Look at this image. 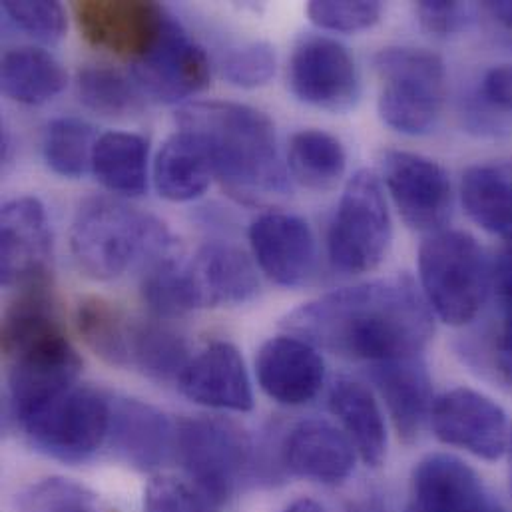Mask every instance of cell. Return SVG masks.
<instances>
[{
    "mask_svg": "<svg viewBox=\"0 0 512 512\" xmlns=\"http://www.w3.org/2000/svg\"><path fill=\"white\" fill-rule=\"evenodd\" d=\"M289 172L303 188L325 192L339 184L347 168L343 144L323 130H301L291 136Z\"/></svg>",
    "mask_w": 512,
    "mask_h": 512,
    "instance_id": "28",
    "label": "cell"
},
{
    "mask_svg": "<svg viewBox=\"0 0 512 512\" xmlns=\"http://www.w3.org/2000/svg\"><path fill=\"white\" fill-rule=\"evenodd\" d=\"M369 379L387 405L401 441L413 443L431 417V375L421 355L371 365Z\"/></svg>",
    "mask_w": 512,
    "mask_h": 512,
    "instance_id": "22",
    "label": "cell"
},
{
    "mask_svg": "<svg viewBox=\"0 0 512 512\" xmlns=\"http://www.w3.org/2000/svg\"><path fill=\"white\" fill-rule=\"evenodd\" d=\"M106 445L120 463L152 473L176 453V423L160 409L130 397H110Z\"/></svg>",
    "mask_w": 512,
    "mask_h": 512,
    "instance_id": "15",
    "label": "cell"
},
{
    "mask_svg": "<svg viewBox=\"0 0 512 512\" xmlns=\"http://www.w3.org/2000/svg\"><path fill=\"white\" fill-rule=\"evenodd\" d=\"M0 347L8 363V411L18 425L76 385L82 359L58 321L52 279L16 289L2 317Z\"/></svg>",
    "mask_w": 512,
    "mask_h": 512,
    "instance_id": "2",
    "label": "cell"
},
{
    "mask_svg": "<svg viewBox=\"0 0 512 512\" xmlns=\"http://www.w3.org/2000/svg\"><path fill=\"white\" fill-rule=\"evenodd\" d=\"M150 144L134 132H106L96 140L92 174L112 194L138 198L148 190Z\"/></svg>",
    "mask_w": 512,
    "mask_h": 512,
    "instance_id": "26",
    "label": "cell"
},
{
    "mask_svg": "<svg viewBox=\"0 0 512 512\" xmlns=\"http://www.w3.org/2000/svg\"><path fill=\"white\" fill-rule=\"evenodd\" d=\"M206 505H228L240 487L259 475L252 437L236 423L218 417L176 421V453Z\"/></svg>",
    "mask_w": 512,
    "mask_h": 512,
    "instance_id": "5",
    "label": "cell"
},
{
    "mask_svg": "<svg viewBox=\"0 0 512 512\" xmlns=\"http://www.w3.org/2000/svg\"><path fill=\"white\" fill-rule=\"evenodd\" d=\"M186 339L156 321L134 323L130 345V367L156 383H176L190 363Z\"/></svg>",
    "mask_w": 512,
    "mask_h": 512,
    "instance_id": "29",
    "label": "cell"
},
{
    "mask_svg": "<svg viewBox=\"0 0 512 512\" xmlns=\"http://www.w3.org/2000/svg\"><path fill=\"white\" fill-rule=\"evenodd\" d=\"M477 512H505L503 511V509H501V507H499V505H495V503H493V501H489V503H487V505H485V507H483V509H479V511Z\"/></svg>",
    "mask_w": 512,
    "mask_h": 512,
    "instance_id": "46",
    "label": "cell"
},
{
    "mask_svg": "<svg viewBox=\"0 0 512 512\" xmlns=\"http://www.w3.org/2000/svg\"><path fill=\"white\" fill-rule=\"evenodd\" d=\"M130 68L144 96L158 104H178L202 92L212 78L208 54L172 16Z\"/></svg>",
    "mask_w": 512,
    "mask_h": 512,
    "instance_id": "10",
    "label": "cell"
},
{
    "mask_svg": "<svg viewBox=\"0 0 512 512\" xmlns=\"http://www.w3.org/2000/svg\"><path fill=\"white\" fill-rule=\"evenodd\" d=\"M419 279L427 305L447 325H467L491 291V263L465 232H437L419 250Z\"/></svg>",
    "mask_w": 512,
    "mask_h": 512,
    "instance_id": "6",
    "label": "cell"
},
{
    "mask_svg": "<svg viewBox=\"0 0 512 512\" xmlns=\"http://www.w3.org/2000/svg\"><path fill=\"white\" fill-rule=\"evenodd\" d=\"M355 453L349 437L323 419H305L293 425L277 449L287 475L327 487H337L351 477Z\"/></svg>",
    "mask_w": 512,
    "mask_h": 512,
    "instance_id": "17",
    "label": "cell"
},
{
    "mask_svg": "<svg viewBox=\"0 0 512 512\" xmlns=\"http://www.w3.org/2000/svg\"><path fill=\"white\" fill-rule=\"evenodd\" d=\"M178 387L190 401L246 413L254 409V391L242 353L228 341H216L190 359Z\"/></svg>",
    "mask_w": 512,
    "mask_h": 512,
    "instance_id": "21",
    "label": "cell"
},
{
    "mask_svg": "<svg viewBox=\"0 0 512 512\" xmlns=\"http://www.w3.org/2000/svg\"><path fill=\"white\" fill-rule=\"evenodd\" d=\"M411 487V505L419 512H477L491 501L475 469L447 453L421 459Z\"/></svg>",
    "mask_w": 512,
    "mask_h": 512,
    "instance_id": "23",
    "label": "cell"
},
{
    "mask_svg": "<svg viewBox=\"0 0 512 512\" xmlns=\"http://www.w3.org/2000/svg\"><path fill=\"white\" fill-rule=\"evenodd\" d=\"M329 409L361 461L369 467H381L387 457V427L373 393L365 385L341 377L331 385Z\"/></svg>",
    "mask_w": 512,
    "mask_h": 512,
    "instance_id": "25",
    "label": "cell"
},
{
    "mask_svg": "<svg viewBox=\"0 0 512 512\" xmlns=\"http://www.w3.org/2000/svg\"><path fill=\"white\" fill-rule=\"evenodd\" d=\"M178 126L206 144L216 178L238 202L261 206L287 194L275 126L257 108L222 100L192 102L178 112Z\"/></svg>",
    "mask_w": 512,
    "mask_h": 512,
    "instance_id": "3",
    "label": "cell"
},
{
    "mask_svg": "<svg viewBox=\"0 0 512 512\" xmlns=\"http://www.w3.org/2000/svg\"><path fill=\"white\" fill-rule=\"evenodd\" d=\"M20 512H106L82 485L52 477L32 485L18 501Z\"/></svg>",
    "mask_w": 512,
    "mask_h": 512,
    "instance_id": "34",
    "label": "cell"
},
{
    "mask_svg": "<svg viewBox=\"0 0 512 512\" xmlns=\"http://www.w3.org/2000/svg\"><path fill=\"white\" fill-rule=\"evenodd\" d=\"M381 172L403 222L417 232H441L453 206L447 170L425 156L387 150L381 156Z\"/></svg>",
    "mask_w": 512,
    "mask_h": 512,
    "instance_id": "12",
    "label": "cell"
},
{
    "mask_svg": "<svg viewBox=\"0 0 512 512\" xmlns=\"http://www.w3.org/2000/svg\"><path fill=\"white\" fill-rule=\"evenodd\" d=\"M381 120L407 136L427 134L443 108L447 70L439 54L415 46H389L375 54Z\"/></svg>",
    "mask_w": 512,
    "mask_h": 512,
    "instance_id": "7",
    "label": "cell"
},
{
    "mask_svg": "<svg viewBox=\"0 0 512 512\" xmlns=\"http://www.w3.org/2000/svg\"><path fill=\"white\" fill-rule=\"evenodd\" d=\"M204 505L196 491L170 477L152 479L144 491V512H204Z\"/></svg>",
    "mask_w": 512,
    "mask_h": 512,
    "instance_id": "38",
    "label": "cell"
},
{
    "mask_svg": "<svg viewBox=\"0 0 512 512\" xmlns=\"http://www.w3.org/2000/svg\"><path fill=\"white\" fill-rule=\"evenodd\" d=\"M383 4L377 0H315L307 4L313 24L331 32H359L381 20Z\"/></svg>",
    "mask_w": 512,
    "mask_h": 512,
    "instance_id": "36",
    "label": "cell"
},
{
    "mask_svg": "<svg viewBox=\"0 0 512 512\" xmlns=\"http://www.w3.org/2000/svg\"><path fill=\"white\" fill-rule=\"evenodd\" d=\"M351 512H387L385 507L377 499H369L363 503H357L351 507Z\"/></svg>",
    "mask_w": 512,
    "mask_h": 512,
    "instance_id": "45",
    "label": "cell"
},
{
    "mask_svg": "<svg viewBox=\"0 0 512 512\" xmlns=\"http://www.w3.org/2000/svg\"><path fill=\"white\" fill-rule=\"evenodd\" d=\"M283 327L317 349L371 365L421 355L435 331L409 275L327 293L293 309Z\"/></svg>",
    "mask_w": 512,
    "mask_h": 512,
    "instance_id": "1",
    "label": "cell"
},
{
    "mask_svg": "<svg viewBox=\"0 0 512 512\" xmlns=\"http://www.w3.org/2000/svg\"><path fill=\"white\" fill-rule=\"evenodd\" d=\"M475 16V8L463 2L447 0H423L417 4V18L421 26L435 36H449L469 26Z\"/></svg>",
    "mask_w": 512,
    "mask_h": 512,
    "instance_id": "39",
    "label": "cell"
},
{
    "mask_svg": "<svg viewBox=\"0 0 512 512\" xmlns=\"http://www.w3.org/2000/svg\"><path fill=\"white\" fill-rule=\"evenodd\" d=\"M429 421L441 443L483 461H499L509 449L507 413L479 391L459 387L443 393L433 401Z\"/></svg>",
    "mask_w": 512,
    "mask_h": 512,
    "instance_id": "13",
    "label": "cell"
},
{
    "mask_svg": "<svg viewBox=\"0 0 512 512\" xmlns=\"http://www.w3.org/2000/svg\"><path fill=\"white\" fill-rule=\"evenodd\" d=\"M80 102L104 118H130L146 108V96L132 74L108 64H88L76 76Z\"/></svg>",
    "mask_w": 512,
    "mask_h": 512,
    "instance_id": "30",
    "label": "cell"
},
{
    "mask_svg": "<svg viewBox=\"0 0 512 512\" xmlns=\"http://www.w3.org/2000/svg\"><path fill=\"white\" fill-rule=\"evenodd\" d=\"M393 238L383 186L373 170H359L345 186L327 234L331 265L349 275L381 265Z\"/></svg>",
    "mask_w": 512,
    "mask_h": 512,
    "instance_id": "9",
    "label": "cell"
},
{
    "mask_svg": "<svg viewBox=\"0 0 512 512\" xmlns=\"http://www.w3.org/2000/svg\"><path fill=\"white\" fill-rule=\"evenodd\" d=\"M70 252L86 277L110 281L132 267L144 271L180 250L158 218L120 200L90 198L72 220Z\"/></svg>",
    "mask_w": 512,
    "mask_h": 512,
    "instance_id": "4",
    "label": "cell"
},
{
    "mask_svg": "<svg viewBox=\"0 0 512 512\" xmlns=\"http://www.w3.org/2000/svg\"><path fill=\"white\" fill-rule=\"evenodd\" d=\"M509 451H511V491H512V429H511V439H509Z\"/></svg>",
    "mask_w": 512,
    "mask_h": 512,
    "instance_id": "47",
    "label": "cell"
},
{
    "mask_svg": "<svg viewBox=\"0 0 512 512\" xmlns=\"http://www.w3.org/2000/svg\"><path fill=\"white\" fill-rule=\"evenodd\" d=\"M497 367L512 385V303L505 305V319L497 339Z\"/></svg>",
    "mask_w": 512,
    "mask_h": 512,
    "instance_id": "42",
    "label": "cell"
},
{
    "mask_svg": "<svg viewBox=\"0 0 512 512\" xmlns=\"http://www.w3.org/2000/svg\"><path fill=\"white\" fill-rule=\"evenodd\" d=\"M491 289L505 305L512 303V240H505L499 256L491 263Z\"/></svg>",
    "mask_w": 512,
    "mask_h": 512,
    "instance_id": "41",
    "label": "cell"
},
{
    "mask_svg": "<svg viewBox=\"0 0 512 512\" xmlns=\"http://www.w3.org/2000/svg\"><path fill=\"white\" fill-rule=\"evenodd\" d=\"M214 178L216 170L206 144L186 130L168 138L154 162L156 190L168 202L202 198Z\"/></svg>",
    "mask_w": 512,
    "mask_h": 512,
    "instance_id": "24",
    "label": "cell"
},
{
    "mask_svg": "<svg viewBox=\"0 0 512 512\" xmlns=\"http://www.w3.org/2000/svg\"><path fill=\"white\" fill-rule=\"evenodd\" d=\"M2 92L20 104L38 106L58 96L66 86L62 64L46 50L20 46L2 58Z\"/></svg>",
    "mask_w": 512,
    "mask_h": 512,
    "instance_id": "27",
    "label": "cell"
},
{
    "mask_svg": "<svg viewBox=\"0 0 512 512\" xmlns=\"http://www.w3.org/2000/svg\"><path fill=\"white\" fill-rule=\"evenodd\" d=\"M182 279L192 311L242 305L259 291L252 259L228 244H208L190 261H182Z\"/></svg>",
    "mask_w": 512,
    "mask_h": 512,
    "instance_id": "18",
    "label": "cell"
},
{
    "mask_svg": "<svg viewBox=\"0 0 512 512\" xmlns=\"http://www.w3.org/2000/svg\"><path fill=\"white\" fill-rule=\"evenodd\" d=\"M256 375L261 391L287 407H299L317 397L325 383V363L319 349L295 337L267 339L257 351Z\"/></svg>",
    "mask_w": 512,
    "mask_h": 512,
    "instance_id": "19",
    "label": "cell"
},
{
    "mask_svg": "<svg viewBox=\"0 0 512 512\" xmlns=\"http://www.w3.org/2000/svg\"><path fill=\"white\" fill-rule=\"evenodd\" d=\"M405 512H419L417 511V509H415V507H413V505H409V509H407V511Z\"/></svg>",
    "mask_w": 512,
    "mask_h": 512,
    "instance_id": "48",
    "label": "cell"
},
{
    "mask_svg": "<svg viewBox=\"0 0 512 512\" xmlns=\"http://www.w3.org/2000/svg\"><path fill=\"white\" fill-rule=\"evenodd\" d=\"M52 234L44 206L32 198L4 204L0 216V279L6 287H22L50 279Z\"/></svg>",
    "mask_w": 512,
    "mask_h": 512,
    "instance_id": "16",
    "label": "cell"
},
{
    "mask_svg": "<svg viewBox=\"0 0 512 512\" xmlns=\"http://www.w3.org/2000/svg\"><path fill=\"white\" fill-rule=\"evenodd\" d=\"M285 512H325L315 501H311V499H299V501H295L293 505H289L287 507V511Z\"/></svg>",
    "mask_w": 512,
    "mask_h": 512,
    "instance_id": "44",
    "label": "cell"
},
{
    "mask_svg": "<svg viewBox=\"0 0 512 512\" xmlns=\"http://www.w3.org/2000/svg\"><path fill=\"white\" fill-rule=\"evenodd\" d=\"M487 100L503 110H512V64L493 68L483 82Z\"/></svg>",
    "mask_w": 512,
    "mask_h": 512,
    "instance_id": "40",
    "label": "cell"
},
{
    "mask_svg": "<svg viewBox=\"0 0 512 512\" xmlns=\"http://www.w3.org/2000/svg\"><path fill=\"white\" fill-rule=\"evenodd\" d=\"M76 329L84 343L108 365L130 367L134 323L110 301L86 297L76 307Z\"/></svg>",
    "mask_w": 512,
    "mask_h": 512,
    "instance_id": "32",
    "label": "cell"
},
{
    "mask_svg": "<svg viewBox=\"0 0 512 512\" xmlns=\"http://www.w3.org/2000/svg\"><path fill=\"white\" fill-rule=\"evenodd\" d=\"M30 447L60 463L78 465L106 445L110 395L74 385L20 423Z\"/></svg>",
    "mask_w": 512,
    "mask_h": 512,
    "instance_id": "8",
    "label": "cell"
},
{
    "mask_svg": "<svg viewBox=\"0 0 512 512\" xmlns=\"http://www.w3.org/2000/svg\"><path fill=\"white\" fill-rule=\"evenodd\" d=\"M469 218L485 232L512 240V184L491 166H471L461 180Z\"/></svg>",
    "mask_w": 512,
    "mask_h": 512,
    "instance_id": "31",
    "label": "cell"
},
{
    "mask_svg": "<svg viewBox=\"0 0 512 512\" xmlns=\"http://www.w3.org/2000/svg\"><path fill=\"white\" fill-rule=\"evenodd\" d=\"M499 24H503L507 30L512 32V2L501 0V2H485L483 6Z\"/></svg>",
    "mask_w": 512,
    "mask_h": 512,
    "instance_id": "43",
    "label": "cell"
},
{
    "mask_svg": "<svg viewBox=\"0 0 512 512\" xmlns=\"http://www.w3.org/2000/svg\"><path fill=\"white\" fill-rule=\"evenodd\" d=\"M220 70L222 76L238 88L265 86L275 74V50L263 40L232 46L224 52Z\"/></svg>",
    "mask_w": 512,
    "mask_h": 512,
    "instance_id": "35",
    "label": "cell"
},
{
    "mask_svg": "<svg viewBox=\"0 0 512 512\" xmlns=\"http://www.w3.org/2000/svg\"><path fill=\"white\" fill-rule=\"evenodd\" d=\"M96 140L94 128L88 122L80 118H56L44 132L42 154L54 174L76 180L92 168Z\"/></svg>",
    "mask_w": 512,
    "mask_h": 512,
    "instance_id": "33",
    "label": "cell"
},
{
    "mask_svg": "<svg viewBox=\"0 0 512 512\" xmlns=\"http://www.w3.org/2000/svg\"><path fill=\"white\" fill-rule=\"evenodd\" d=\"M250 244L259 269L281 287L303 285L315 271V238L297 216L261 214L250 226Z\"/></svg>",
    "mask_w": 512,
    "mask_h": 512,
    "instance_id": "20",
    "label": "cell"
},
{
    "mask_svg": "<svg viewBox=\"0 0 512 512\" xmlns=\"http://www.w3.org/2000/svg\"><path fill=\"white\" fill-rule=\"evenodd\" d=\"M4 14L22 32L38 42L54 44L66 32V10L60 2L52 0H8L2 4Z\"/></svg>",
    "mask_w": 512,
    "mask_h": 512,
    "instance_id": "37",
    "label": "cell"
},
{
    "mask_svg": "<svg viewBox=\"0 0 512 512\" xmlns=\"http://www.w3.org/2000/svg\"><path fill=\"white\" fill-rule=\"evenodd\" d=\"M74 16L88 44L134 62L154 44L170 14L156 2L86 0L74 4Z\"/></svg>",
    "mask_w": 512,
    "mask_h": 512,
    "instance_id": "14",
    "label": "cell"
},
{
    "mask_svg": "<svg viewBox=\"0 0 512 512\" xmlns=\"http://www.w3.org/2000/svg\"><path fill=\"white\" fill-rule=\"evenodd\" d=\"M291 92L305 104L327 110H351L361 92L359 70L351 52L321 34H303L289 60Z\"/></svg>",
    "mask_w": 512,
    "mask_h": 512,
    "instance_id": "11",
    "label": "cell"
}]
</instances>
